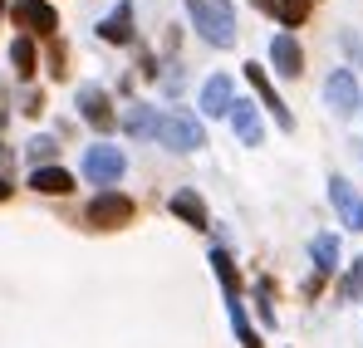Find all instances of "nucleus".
I'll return each instance as SVG.
<instances>
[{"label":"nucleus","mask_w":363,"mask_h":348,"mask_svg":"<svg viewBox=\"0 0 363 348\" xmlns=\"http://www.w3.org/2000/svg\"><path fill=\"white\" fill-rule=\"evenodd\" d=\"M186 15L196 25V35L216 50H231L236 45V10L231 0H186Z\"/></svg>","instance_id":"nucleus-1"},{"label":"nucleus","mask_w":363,"mask_h":348,"mask_svg":"<svg viewBox=\"0 0 363 348\" xmlns=\"http://www.w3.org/2000/svg\"><path fill=\"white\" fill-rule=\"evenodd\" d=\"M162 147H172V152H196V147H206V133H201V123L191 113H157V133H152Z\"/></svg>","instance_id":"nucleus-2"},{"label":"nucleus","mask_w":363,"mask_h":348,"mask_svg":"<svg viewBox=\"0 0 363 348\" xmlns=\"http://www.w3.org/2000/svg\"><path fill=\"white\" fill-rule=\"evenodd\" d=\"M10 20H15L30 40H55V30H60V10H55L50 0H15V5H10Z\"/></svg>","instance_id":"nucleus-3"},{"label":"nucleus","mask_w":363,"mask_h":348,"mask_svg":"<svg viewBox=\"0 0 363 348\" xmlns=\"http://www.w3.org/2000/svg\"><path fill=\"white\" fill-rule=\"evenodd\" d=\"M84 221H89V226H99V231H118V226L133 221V201H128L123 191H99V196L89 201Z\"/></svg>","instance_id":"nucleus-4"},{"label":"nucleus","mask_w":363,"mask_h":348,"mask_svg":"<svg viewBox=\"0 0 363 348\" xmlns=\"http://www.w3.org/2000/svg\"><path fill=\"white\" fill-rule=\"evenodd\" d=\"M79 167H84V176H89V181H99V186H113V181L128 172V157H123L118 147L99 142V147H89V152H84V162H79Z\"/></svg>","instance_id":"nucleus-5"},{"label":"nucleus","mask_w":363,"mask_h":348,"mask_svg":"<svg viewBox=\"0 0 363 348\" xmlns=\"http://www.w3.org/2000/svg\"><path fill=\"white\" fill-rule=\"evenodd\" d=\"M74 103H79V113H84L89 128H99V133H113V128H118V113H113V103H108V94H104L99 84H79Z\"/></svg>","instance_id":"nucleus-6"},{"label":"nucleus","mask_w":363,"mask_h":348,"mask_svg":"<svg viewBox=\"0 0 363 348\" xmlns=\"http://www.w3.org/2000/svg\"><path fill=\"white\" fill-rule=\"evenodd\" d=\"M245 79H250V89L260 94V103L275 113V123H280L285 133H295V118H290V108H285V103H280V94H275V84H270L265 64H255V59H250V64H245Z\"/></svg>","instance_id":"nucleus-7"},{"label":"nucleus","mask_w":363,"mask_h":348,"mask_svg":"<svg viewBox=\"0 0 363 348\" xmlns=\"http://www.w3.org/2000/svg\"><path fill=\"white\" fill-rule=\"evenodd\" d=\"M324 99H329V108L334 113H359V79H354V69H334L329 74V84H324Z\"/></svg>","instance_id":"nucleus-8"},{"label":"nucleus","mask_w":363,"mask_h":348,"mask_svg":"<svg viewBox=\"0 0 363 348\" xmlns=\"http://www.w3.org/2000/svg\"><path fill=\"white\" fill-rule=\"evenodd\" d=\"M329 201H334V211L344 216L349 231H363V196L344 181V176H329Z\"/></svg>","instance_id":"nucleus-9"},{"label":"nucleus","mask_w":363,"mask_h":348,"mask_svg":"<svg viewBox=\"0 0 363 348\" xmlns=\"http://www.w3.org/2000/svg\"><path fill=\"white\" fill-rule=\"evenodd\" d=\"M270 64H275L285 79H300V74H304V50H300V40H295V35H275V40H270Z\"/></svg>","instance_id":"nucleus-10"},{"label":"nucleus","mask_w":363,"mask_h":348,"mask_svg":"<svg viewBox=\"0 0 363 348\" xmlns=\"http://www.w3.org/2000/svg\"><path fill=\"white\" fill-rule=\"evenodd\" d=\"M99 40L104 45H133V0H118V10L99 20Z\"/></svg>","instance_id":"nucleus-11"},{"label":"nucleus","mask_w":363,"mask_h":348,"mask_svg":"<svg viewBox=\"0 0 363 348\" xmlns=\"http://www.w3.org/2000/svg\"><path fill=\"white\" fill-rule=\"evenodd\" d=\"M231 123H236V137H241L245 147H260V142H265V123L255 113V103L236 99V103H231Z\"/></svg>","instance_id":"nucleus-12"},{"label":"nucleus","mask_w":363,"mask_h":348,"mask_svg":"<svg viewBox=\"0 0 363 348\" xmlns=\"http://www.w3.org/2000/svg\"><path fill=\"white\" fill-rule=\"evenodd\" d=\"M231 79L226 74H211L206 84H201V113L206 118H221V113H231Z\"/></svg>","instance_id":"nucleus-13"},{"label":"nucleus","mask_w":363,"mask_h":348,"mask_svg":"<svg viewBox=\"0 0 363 348\" xmlns=\"http://www.w3.org/2000/svg\"><path fill=\"white\" fill-rule=\"evenodd\" d=\"M172 211H177L186 226H196V231H206V226H211V216H206V201H201L196 191H177V196H172Z\"/></svg>","instance_id":"nucleus-14"},{"label":"nucleus","mask_w":363,"mask_h":348,"mask_svg":"<svg viewBox=\"0 0 363 348\" xmlns=\"http://www.w3.org/2000/svg\"><path fill=\"white\" fill-rule=\"evenodd\" d=\"M30 186L45 191V196H64V191H74V176L64 172V167H35L30 172Z\"/></svg>","instance_id":"nucleus-15"},{"label":"nucleus","mask_w":363,"mask_h":348,"mask_svg":"<svg viewBox=\"0 0 363 348\" xmlns=\"http://www.w3.org/2000/svg\"><path fill=\"white\" fill-rule=\"evenodd\" d=\"M10 64L20 69V79H35V69H40V55H35V40H30V35H20V40L10 45Z\"/></svg>","instance_id":"nucleus-16"},{"label":"nucleus","mask_w":363,"mask_h":348,"mask_svg":"<svg viewBox=\"0 0 363 348\" xmlns=\"http://www.w3.org/2000/svg\"><path fill=\"white\" fill-rule=\"evenodd\" d=\"M309 10H314V0H275V20L285 30H300L304 20H309Z\"/></svg>","instance_id":"nucleus-17"},{"label":"nucleus","mask_w":363,"mask_h":348,"mask_svg":"<svg viewBox=\"0 0 363 348\" xmlns=\"http://www.w3.org/2000/svg\"><path fill=\"white\" fill-rule=\"evenodd\" d=\"M314 260H319V275H329V270H339V240L334 235H314Z\"/></svg>","instance_id":"nucleus-18"},{"label":"nucleus","mask_w":363,"mask_h":348,"mask_svg":"<svg viewBox=\"0 0 363 348\" xmlns=\"http://www.w3.org/2000/svg\"><path fill=\"white\" fill-rule=\"evenodd\" d=\"M211 265H216V275H221V285H226V299L236 304V299H241V280H236V265H231V255H226V250H216V255H211Z\"/></svg>","instance_id":"nucleus-19"},{"label":"nucleus","mask_w":363,"mask_h":348,"mask_svg":"<svg viewBox=\"0 0 363 348\" xmlns=\"http://www.w3.org/2000/svg\"><path fill=\"white\" fill-rule=\"evenodd\" d=\"M128 128H133L138 137H152V133H157V118H152L147 108H143V103H138V108H128Z\"/></svg>","instance_id":"nucleus-20"},{"label":"nucleus","mask_w":363,"mask_h":348,"mask_svg":"<svg viewBox=\"0 0 363 348\" xmlns=\"http://www.w3.org/2000/svg\"><path fill=\"white\" fill-rule=\"evenodd\" d=\"M55 152H60V147H55V137H35V142H30V162H35V167H50V157H55Z\"/></svg>","instance_id":"nucleus-21"},{"label":"nucleus","mask_w":363,"mask_h":348,"mask_svg":"<svg viewBox=\"0 0 363 348\" xmlns=\"http://www.w3.org/2000/svg\"><path fill=\"white\" fill-rule=\"evenodd\" d=\"M344 294H349V299H363V260H354V270H349V280H344Z\"/></svg>","instance_id":"nucleus-22"},{"label":"nucleus","mask_w":363,"mask_h":348,"mask_svg":"<svg viewBox=\"0 0 363 348\" xmlns=\"http://www.w3.org/2000/svg\"><path fill=\"white\" fill-rule=\"evenodd\" d=\"M50 74H55V79L69 74V69H64V40H50Z\"/></svg>","instance_id":"nucleus-23"},{"label":"nucleus","mask_w":363,"mask_h":348,"mask_svg":"<svg viewBox=\"0 0 363 348\" xmlns=\"http://www.w3.org/2000/svg\"><path fill=\"white\" fill-rule=\"evenodd\" d=\"M344 50H349V55H354V59H363V40H359V35H354V30H344Z\"/></svg>","instance_id":"nucleus-24"},{"label":"nucleus","mask_w":363,"mask_h":348,"mask_svg":"<svg viewBox=\"0 0 363 348\" xmlns=\"http://www.w3.org/2000/svg\"><path fill=\"white\" fill-rule=\"evenodd\" d=\"M5 196H10V181H5V176H0V201H5Z\"/></svg>","instance_id":"nucleus-25"},{"label":"nucleus","mask_w":363,"mask_h":348,"mask_svg":"<svg viewBox=\"0 0 363 348\" xmlns=\"http://www.w3.org/2000/svg\"><path fill=\"white\" fill-rule=\"evenodd\" d=\"M0 167H5V147H0Z\"/></svg>","instance_id":"nucleus-26"},{"label":"nucleus","mask_w":363,"mask_h":348,"mask_svg":"<svg viewBox=\"0 0 363 348\" xmlns=\"http://www.w3.org/2000/svg\"><path fill=\"white\" fill-rule=\"evenodd\" d=\"M0 10H5V0H0Z\"/></svg>","instance_id":"nucleus-27"}]
</instances>
